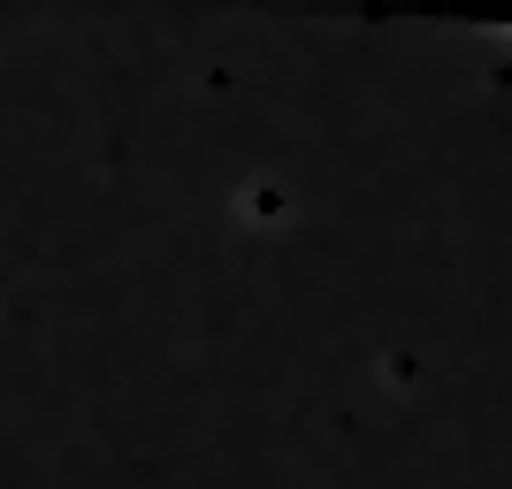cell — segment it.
<instances>
[{
  "instance_id": "6da1fadb",
  "label": "cell",
  "mask_w": 512,
  "mask_h": 489,
  "mask_svg": "<svg viewBox=\"0 0 512 489\" xmlns=\"http://www.w3.org/2000/svg\"><path fill=\"white\" fill-rule=\"evenodd\" d=\"M436 16H451V23H482V31H505V39H512V0H444Z\"/></svg>"
}]
</instances>
